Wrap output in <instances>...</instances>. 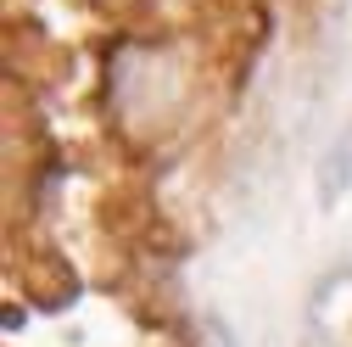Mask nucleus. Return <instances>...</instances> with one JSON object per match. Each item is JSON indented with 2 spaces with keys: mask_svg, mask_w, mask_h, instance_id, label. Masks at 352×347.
<instances>
[{
  "mask_svg": "<svg viewBox=\"0 0 352 347\" xmlns=\"http://www.w3.org/2000/svg\"><path fill=\"white\" fill-rule=\"evenodd\" d=\"M307 330L319 347H352V269L319 280L314 302H307Z\"/></svg>",
  "mask_w": 352,
  "mask_h": 347,
  "instance_id": "1",
  "label": "nucleus"
},
{
  "mask_svg": "<svg viewBox=\"0 0 352 347\" xmlns=\"http://www.w3.org/2000/svg\"><path fill=\"white\" fill-rule=\"evenodd\" d=\"M346 191H352V129H346V135L324 151V162H319V196L336 207Z\"/></svg>",
  "mask_w": 352,
  "mask_h": 347,
  "instance_id": "2",
  "label": "nucleus"
}]
</instances>
